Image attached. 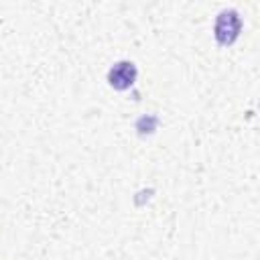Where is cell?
I'll use <instances>...</instances> for the list:
<instances>
[{"mask_svg":"<svg viewBox=\"0 0 260 260\" xmlns=\"http://www.w3.org/2000/svg\"><path fill=\"white\" fill-rule=\"evenodd\" d=\"M134 79H136V67L130 61L116 63L108 73V81L114 89H128L134 83Z\"/></svg>","mask_w":260,"mask_h":260,"instance_id":"2","label":"cell"},{"mask_svg":"<svg viewBox=\"0 0 260 260\" xmlns=\"http://www.w3.org/2000/svg\"><path fill=\"white\" fill-rule=\"evenodd\" d=\"M240 28H242V22H240L238 12H234V10L219 12V16L215 20V39H217V43L219 45H232L238 39Z\"/></svg>","mask_w":260,"mask_h":260,"instance_id":"1","label":"cell"}]
</instances>
